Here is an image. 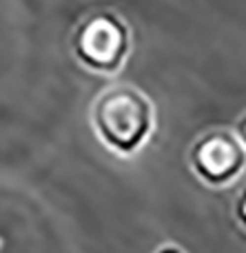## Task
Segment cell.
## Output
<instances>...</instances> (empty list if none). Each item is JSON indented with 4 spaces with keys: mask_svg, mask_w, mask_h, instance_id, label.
I'll use <instances>...</instances> for the list:
<instances>
[{
    "mask_svg": "<svg viewBox=\"0 0 246 253\" xmlns=\"http://www.w3.org/2000/svg\"><path fill=\"white\" fill-rule=\"evenodd\" d=\"M91 126L105 147L120 156H131L153 133V102L136 84H111L93 100Z\"/></svg>",
    "mask_w": 246,
    "mask_h": 253,
    "instance_id": "6da1fadb",
    "label": "cell"
},
{
    "mask_svg": "<svg viewBox=\"0 0 246 253\" xmlns=\"http://www.w3.org/2000/svg\"><path fill=\"white\" fill-rule=\"evenodd\" d=\"M75 56L89 69L115 74L122 69L131 51V34L118 13L96 11L80 22L73 38Z\"/></svg>",
    "mask_w": 246,
    "mask_h": 253,
    "instance_id": "7a4b0ae2",
    "label": "cell"
},
{
    "mask_svg": "<svg viewBox=\"0 0 246 253\" xmlns=\"http://www.w3.org/2000/svg\"><path fill=\"white\" fill-rule=\"evenodd\" d=\"M191 167L211 187L235 182L246 169V147L231 129H211L191 147Z\"/></svg>",
    "mask_w": 246,
    "mask_h": 253,
    "instance_id": "3957f363",
    "label": "cell"
},
{
    "mask_svg": "<svg viewBox=\"0 0 246 253\" xmlns=\"http://www.w3.org/2000/svg\"><path fill=\"white\" fill-rule=\"evenodd\" d=\"M235 133H238V138L242 140V144L246 147V114L242 116V118H240V123H238V131H235Z\"/></svg>",
    "mask_w": 246,
    "mask_h": 253,
    "instance_id": "277c9868",
    "label": "cell"
},
{
    "mask_svg": "<svg viewBox=\"0 0 246 253\" xmlns=\"http://www.w3.org/2000/svg\"><path fill=\"white\" fill-rule=\"evenodd\" d=\"M238 215H240V220L246 224V191L242 193V198H240V202H238Z\"/></svg>",
    "mask_w": 246,
    "mask_h": 253,
    "instance_id": "5b68a950",
    "label": "cell"
},
{
    "mask_svg": "<svg viewBox=\"0 0 246 253\" xmlns=\"http://www.w3.org/2000/svg\"><path fill=\"white\" fill-rule=\"evenodd\" d=\"M155 253H184L182 249H177V247H173V245H164L162 249H158Z\"/></svg>",
    "mask_w": 246,
    "mask_h": 253,
    "instance_id": "8992f818",
    "label": "cell"
}]
</instances>
